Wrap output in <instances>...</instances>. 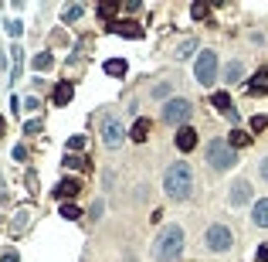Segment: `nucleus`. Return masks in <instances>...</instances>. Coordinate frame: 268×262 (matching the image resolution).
Instances as JSON below:
<instances>
[{"mask_svg": "<svg viewBox=\"0 0 268 262\" xmlns=\"http://www.w3.org/2000/svg\"><path fill=\"white\" fill-rule=\"evenodd\" d=\"M194 147H197V129H194V126L177 129V150H183V153H187V150H194Z\"/></svg>", "mask_w": 268, "mask_h": 262, "instance_id": "9d476101", "label": "nucleus"}, {"mask_svg": "<svg viewBox=\"0 0 268 262\" xmlns=\"http://www.w3.org/2000/svg\"><path fill=\"white\" fill-rule=\"evenodd\" d=\"M123 123H119V116H102V143H105V147H119V143H123Z\"/></svg>", "mask_w": 268, "mask_h": 262, "instance_id": "0eeeda50", "label": "nucleus"}, {"mask_svg": "<svg viewBox=\"0 0 268 262\" xmlns=\"http://www.w3.org/2000/svg\"><path fill=\"white\" fill-rule=\"evenodd\" d=\"M248 198H251V184L248 181H235V187H231V205H245Z\"/></svg>", "mask_w": 268, "mask_h": 262, "instance_id": "ddd939ff", "label": "nucleus"}, {"mask_svg": "<svg viewBox=\"0 0 268 262\" xmlns=\"http://www.w3.org/2000/svg\"><path fill=\"white\" fill-rule=\"evenodd\" d=\"M61 163H65L68 171H85V167H89V160H85V157H75V153H68Z\"/></svg>", "mask_w": 268, "mask_h": 262, "instance_id": "6ab92c4d", "label": "nucleus"}, {"mask_svg": "<svg viewBox=\"0 0 268 262\" xmlns=\"http://www.w3.org/2000/svg\"><path fill=\"white\" fill-rule=\"evenodd\" d=\"M99 14H102V17H112V14H116V4H102Z\"/></svg>", "mask_w": 268, "mask_h": 262, "instance_id": "c756f323", "label": "nucleus"}, {"mask_svg": "<svg viewBox=\"0 0 268 262\" xmlns=\"http://www.w3.org/2000/svg\"><path fill=\"white\" fill-rule=\"evenodd\" d=\"M61 17H65V21H79V17H82V7H79V4H68L65 11H61Z\"/></svg>", "mask_w": 268, "mask_h": 262, "instance_id": "412c9836", "label": "nucleus"}, {"mask_svg": "<svg viewBox=\"0 0 268 262\" xmlns=\"http://www.w3.org/2000/svg\"><path fill=\"white\" fill-rule=\"evenodd\" d=\"M207 163H211L214 171H231L238 163V153L227 147L224 140H214L211 147H207Z\"/></svg>", "mask_w": 268, "mask_h": 262, "instance_id": "7ed1b4c3", "label": "nucleus"}, {"mask_svg": "<svg viewBox=\"0 0 268 262\" xmlns=\"http://www.w3.org/2000/svg\"><path fill=\"white\" fill-rule=\"evenodd\" d=\"M61 218H68V221H79L82 211H79L75 205H61Z\"/></svg>", "mask_w": 268, "mask_h": 262, "instance_id": "4be33fe9", "label": "nucleus"}, {"mask_svg": "<svg viewBox=\"0 0 268 262\" xmlns=\"http://www.w3.org/2000/svg\"><path fill=\"white\" fill-rule=\"evenodd\" d=\"M204 242H207V249L211 252H227L231 249V228L227 225H211L207 228V235H204Z\"/></svg>", "mask_w": 268, "mask_h": 262, "instance_id": "423d86ee", "label": "nucleus"}, {"mask_svg": "<svg viewBox=\"0 0 268 262\" xmlns=\"http://www.w3.org/2000/svg\"><path fill=\"white\" fill-rule=\"evenodd\" d=\"M45 129V123L41 119H31V123H24V133H41Z\"/></svg>", "mask_w": 268, "mask_h": 262, "instance_id": "bb28decb", "label": "nucleus"}, {"mask_svg": "<svg viewBox=\"0 0 268 262\" xmlns=\"http://www.w3.org/2000/svg\"><path fill=\"white\" fill-rule=\"evenodd\" d=\"M71 95H75V89H71V82H58L55 92H51V99H55V106H68L71 103Z\"/></svg>", "mask_w": 268, "mask_h": 262, "instance_id": "f8f14e48", "label": "nucleus"}, {"mask_svg": "<svg viewBox=\"0 0 268 262\" xmlns=\"http://www.w3.org/2000/svg\"><path fill=\"white\" fill-rule=\"evenodd\" d=\"M4 129H7V119H4V116H0V137H4Z\"/></svg>", "mask_w": 268, "mask_h": 262, "instance_id": "72a5a7b5", "label": "nucleus"}, {"mask_svg": "<svg viewBox=\"0 0 268 262\" xmlns=\"http://www.w3.org/2000/svg\"><path fill=\"white\" fill-rule=\"evenodd\" d=\"M248 143H251V137H248L245 129H235V133H231V140H227V147H231V150H238V147H248Z\"/></svg>", "mask_w": 268, "mask_h": 262, "instance_id": "a211bd4d", "label": "nucleus"}, {"mask_svg": "<svg viewBox=\"0 0 268 262\" xmlns=\"http://www.w3.org/2000/svg\"><path fill=\"white\" fill-rule=\"evenodd\" d=\"M51 65H55V58L48 55V51H45V55H34V69H37V72H48Z\"/></svg>", "mask_w": 268, "mask_h": 262, "instance_id": "aec40b11", "label": "nucleus"}, {"mask_svg": "<svg viewBox=\"0 0 268 262\" xmlns=\"http://www.w3.org/2000/svg\"><path fill=\"white\" fill-rule=\"evenodd\" d=\"M190 113H194L190 99H170V103L163 106V123L183 129V126H187V119H190Z\"/></svg>", "mask_w": 268, "mask_h": 262, "instance_id": "20e7f679", "label": "nucleus"}, {"mask_svg": "<svg viewBox=\"0 0 268 262\" xmlns=\"http://www.w3.org/2000/svg\"><path fill=\"white\" fill-rule=\"evenodd\" d=\"M153 95H157V99H163V95H170V82H163V85H157V89H153Z\"/></svg>", "mask_w": 268, "mask_h": 262, "instance_id": "c85d7f7f", "label": "nucleus"}, {"mask_svg": "<svg viewBox=\"0 0 268 262\" xmlns=\"http://www.w3.org/2000/svg\"><path fill=\"white\" fill-rule=\"evenodd\" d=\"M85 147V137H71L68 140V153H75V150H82Z\"/></svg>", "mask_w": 268, "mask_h": 262, "instance_id": "cd10ccee", "label": "nucleus"}, {"mask_svg": "<svg viewBox=\"0 0 268 262\" xmlns=\"http://www.w3.org/2000/svg\"><path fill=\"white\" fill-rule=\"evenodd\" d=\"M241 79V61H231L227 65V82H238Z\"/></svg>", "mask_w": 268, "mask_h": 262, "instance_id": "5701e85b", "label": "nucleus"}, {"mask_svg": "<svg viewBox=\"0 0 268 262\" xmlns=\"http://www.w3.org/2000/svg\"><path fill=\"white\" fill-rule=\"evenodd\" d=\"M211 106H214L221 116H227L231 123H238V109L231 106V95H227V92H214V95H211Z\"/></svg>", "mask_w": 268, "mask_h": 262, "instance_id": "6e6552de", "label": "nucleus"}, {"mask_svg": "<svg viewBox=\"0 0 268 262\" xmlns=\"http://www.w3.org/2000/svg\"><path fill=\"white\" fill-rule=\"evenodd\" d=\"M251 218H255V225H258V228H268V198H261V201L255 205Z\"/></svg>", "mask_w": 268, "mask_h": 262, "instance_id": "4468645a", "label": "nucleus"}, {"mask_svg": "<svg viewBox=\"0 0 268 262\" xmlns=\"http://www.w3.org/2000/svg\"><path fill=\"white\" fill-rule=\"evenodd\" d=\"M251 92H255V95H265V92H268V72H265V69H261L255 79H251Z\"/></svg>", "mask_w": 268, "mask_h": 262, "instance_id": "f3484780", "label": "nucleus"}, {"mask_svg": "<svg viewBox=\"0 0 268 262\" xmlns=\"http://www.w3.org/2000/svg\"><path fill=\"white\" fill-rule=\"evenodd\" d=\"M265 126H268V116H255V119H251V133H261Z\"/></svg>", "mask_w": 268, "mask_h": 262, "instance_id": "393cba45", "label": "nucleus"}, {"mask_svg": "<svg viewBox=\"0 0 268 262\" xmlns=\"http://www.w3.org/2000/svg\"><path fill=\"white\" fill-rule=\"evenodd\" d=\"M261 177H265V181H268V157L261 160Z\"/></svg>", "mask_w": 268, "mask_h": 262, "instance_id": "473e14b6", "label": "nucleus"}, {"mask_svg": "<svg viewBox=\"0 0 268 262\" xmlns=\"http://www.w3.org/2000/svg\"><path fill=\"white\" fill-rule=\"evenodd\" d=\"M194 17H197V21H204V17H207V14H211V7H207V4H194Z\"/></svg>", "mask_w": 268, "mask_h": 262, "instance_id": "b1692460", "label": "nucleus"}, {"mask_svg": "<svg viewBox=\"0 0 268 262\" xmlns=\"http://www.w3.org/2000/svg\"><path fill=\"white\" fill-rule=\"evenodd\" d=\"M194 75H197L201 85H214L217 82V51H201L197 65H194Z\"/></svg>", "mask_w": 268, "mask_h": 262, "instance_id": "39448f33", "label": "nucleus"}, {"mask_svg": "<svg viewBox=\"0 0 268 262\" xmlns=\"http://www.w3.org/2000/svg\"><path fill=\"white\" fill-rule=\"evenodd\" d=\"M180 252H183V228L180 225H167L157 235V249H153V255H157L160 262H173Z\"/></svg>", "mask_w": 268, "mask_h": 262, "instance_id": "f03ea898", "label": "nucleus"}, {"mask_svg": "<svg viewBox=\"0 0 268 262\" xmlns=\"http://www.w3.org/2000/svg\"><path fill=\"white\" fill-rule=\"evenodd\" d=\"M79 191H82V184H79V181H71V177H65V181H58V184H55V198H61L65 205H68V198H75Z\"/></svg>", "mask_w": 268, "mask_h": 262, "instance_id": "1a4fd4ad", "label": "nucleus"}, {"mask_svg": "<svg viewBox=\"0 0 268 262\" xmlns=\"http://www.w3.org/2000/svg\"><path fill=\"white\" fill-rule=\"evenodd\" d=\"M126 72H129V65H126L123 58H112V61H105V75H112V79H123Z\"/></svg>", "mask_w": 268, "mask_h": 262, "instance_id": "2eb2a0df", "label": "nucleus"}, {"mask_svg": "<svg viewBox=\"0 0 268 262\" xmlns=\"http://www.w3.org/2000/svg\"><path fill=\"white\" fill-rule=\"evenodd\" d=\"M163 187L173 201H183L194 187V174H190V163H173L167 174H163Z\"/></svg>", "mask_w": 268, "mask_h": 262, "instance_id": "f257e3e1", "label": "nucleus"}, {"mask_svg": "<svg viewBox=\"0 0 268 262\" xmlns=\"http://www.w3.org/2000/svg\"><path fill=\"white\" fill-rule=\"evenodd\" d=\"M4 262H17V252H14V249H11V252H4Z\"/></svg>", "mask_w": 268, "mask_h": 262, "instance_id": "2f4dec72", "label": "nucleus"}, {"mask_svg": "<svg viewBox=\"0 0 268 262\" xmlns=\"http://www.w3.org/2000/svg\"><path fill=\"white\" fill-rule=\"evenodd\" d=\"M109 31H116V35H123V38H143V27L133 21H119V24H109Z\"/></svg>", "mask_w": 268, "mask_h": 262, "instance_id": "9b49d317", "label": "nucleus"}, {"mask_svg": "<svg viewBox=\"0 0 268 262\" xmlns=\"http://www.w3.org/2000/svg\"><path fill=\"white\" fill-rule=\"evenodd\" d=\"M194 48H197V41H194V38H190V41H183V45H180V51H177V58H187Z\"/></svg>", "mask_w": 268, "mask_h": 262, "instance_id": "a878e982", "label": "nucleus"}, {"mask_svg": "<svg viewBox=\"0 0 268 262\" xmlns=\"http://www.w3.org/2000/svg\"><path fill=\"white\" fill-rule=\"evenodd\" d=\"M258 262H268V242H261V245H258Z\"/></svg>", "mask_w": 268, "mask_h": 262, "instance_id": "7c9ffc66", "label": "nucleus"}, {"mask_svg": "<svg viewBox=\"0 0 268 262\" xmlns=\"http://www.w3.org/2000/svg\"><path fill=\"white\" fill-rule=\"evenodd\" d=\"M129 137H133L136 143H143V140L149 137V119H136V123H133V133H129Z\"/></svg>", "mask_w": 268, "mask_h": 262, "instance_id": "dca6fc26", "label": "nucleus"}]
</instances>
